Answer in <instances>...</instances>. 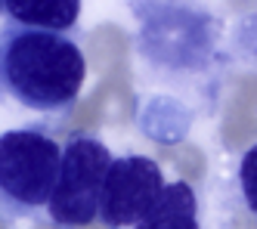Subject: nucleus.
I'll return each instance as SVG.
<instances>
[{
  "instance_id": "obj_5",
  "label": "nucleus",
  "mask_w": 257,
  "mask_h": 229,
  "mask_svg": "<svg viewBox=\"0 0 257 229\" xmlns=\"http://www.w3.org/2000/svg\"><path fill=\"white\" fill-rule=\"evenodd\" d=\"M164 13V7H158ZM189 7H183V19H146L140 28V44L143 53L149 56L152 62L168 65V68H201L208 65V50H211V31L208 22L211 19H201L192 22Z\"/></svg>"
},
{
  "instance_id": "obj_3",
  "label": "nucleus",
  "mask_w": 257,
  "mask_h": 229,
  "mask_svg": "<svg viewBox=\"0 0 257 229\" xmlns=\"http://www.w3.org/2000/svg\"><path fill=\"white\" fill-rule=\"evenodd\" d=\"M108 164H112V152L99 137L71 133L62 143L59 177L47 204V217L56 226H68V229L90 226L99 211V192L108 174Z\"/></svg>"
},
{
  "instance_id": "obj_1",
  "label": "nucleus",
  "mask_w": 257,
  "mask_h": 229,
  "mask_svg": "<svg viewBox=\"0 0 257 229\" xmlns=\"http://www.w3.org/2000/svg\"><path fill=\"white\" fill-rule=\"evenodd\" d=\"M87 78L75 37L22 25L0 28V96L31 111H68Z\"/></svg>"
},
{
  "instance_id": "obj_8",
  "label": "nucleus",
  "mask_w": 257,
  "mask_h": 229,
  "mask_svg": "<svg viewBox=\"0 0 257 229\" xmlns=\"http://www.w3.org/2000/svg\"><path fill=\"white\" fill-rule=\"evenodd\" d=\"M238 186H242L245 207L257 217V143L242 155V164H238Z\"/></svg>"
},
{
  "instance_id": "obj_2",
  "label": "nucleus",
  "mask_w": 257,
  "mask_h": 229,
  "mask_svg": "<svg viewBox=\"0 0 257 229\" xmlns=\"http://www.w3.org/2000/svg\"><path fill=\"white\" fill-rule=\"evenodd\" d=\"M62 143L41 124L0 133V217L25 220L47 211L59 177Z\"/></svg>"
},
{
  "instance_id": "obj_7",
  "label": "nucleus",
  "mask_w": 257,
  "mask_h": 229,
  "mask_svg": "<svg viewBox=\"0 0 257 229\" xmlns=\"http://www.w3.org/2000/svg\"><path fill=\"white\" fill-rule=\"evenodd\" d=\"M134 229H198V195L189 183H164L161 195Z\"/></svg>"
},
{
  "instance_id": "obj_6",
  "label": "nucleus",
  "mask_w": 257,
  "mask_h": 229,
  "mask_svg": "<svg viewBox=\"0 0 257 229\" xmlns=\"http://www.w3.org/2000/svg\"><path fill=\"white\" fill-rule=\"evenodd\" d=\"M0 13L10 19V25L65 34L78 25L81 4L78 0H4Z\"/></svg>"
},
{
  "instance_id": "obj_4",
  "label": "nucleus",
  "mask_w": 257,
  "mask_h": 229,
  "mask_svg": "<svg viewBox=\"0 0 257 229\" xmlns=\"http://www.w3.org/2000/svg\"><path fill=\"white\" fill-rule=\"evenodd\" d=\"M161 189L164 174L158 161L146 155L112 158L108 174L102 180L96 220H102L105 229H131L146 217V211L161 195Z\"/></svg>"
}]
</instances>
